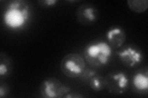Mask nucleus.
Wrapping results in <instances>:
<instances>
[{
  "instance_id": "obj_1",
  "label": "nucleus",
  "mask_w": 148,
  "mask_h": 98,
  "mask_svg": "<svg viewBox=\"0 0 148 98\" xmlns=\"http://www.w3.org/2000/svg\"><path fill=\"white\" fill-rule=\"evenodd\" d=\"M30 17V7L28 3L22 0H15L9 3L4 12L3 20L11 28L17 29L24 26Z\"/></svg>"
},
{
  "instance_id": "obj_2",
  "label": "nucleus",
  "mask_w": 148,
  "mask_h": 98,
  "mask_svg": "<svg viewBox=\"0 0 148 98\" xmlns=\"http://www.w3.org/2000/svg\"><path fill=\"white\" fill-rule=\"evenodd\" d=\"M84 54L86 62L91 66L101 67L109 62L112 57V49L106 42H93L86 46Z\"/></svg>"
},
{
  "instance_id": "obj_3",
  "label": "nucleus",
  "mask_w": 148,
  "mask_h": 98,
  "mask_svg": "<svg viewBox=\"0 0 148 98\" xmlns=\"http://www.w3.org/2000/svg\"><path fill=\"white\" fill-rule=\"evenodd\" d=\"M60 68L64 75L67 77H79L86 69L85 61L80 54L70 53L62 59Z\"/></svg>"
},
{
  "instance_id": "obj_4",
  "label": "nucleus",
  "mask_w": 148,
  "mask_h": 98,
  "mask_svg": "<svg viewBox=\"0 0 148 98\" xmlns=\"http://www.w3.org/2000/svg\"><path fill=\"white\" fill-rule=\"evenodd\" d=\"M41 95L45 98H59L64 97L71 91V88L67 87L59 79L51 77L46 78L40 87Z\"/></svg>"
},
{
  "instance_id": "obj_5",
  "label": "nucleus",
  "mask_w": 148,
  "mask_h": 98,
  "mask_svg": "<svg viewBox=\"0 0 148 98\" xmlns=\"http://www.w3.org/2000/svg\"><path fill=\"white\" fill-rule=\"evenodd\" d=\"M105 88L114 94L121 95L128 86V78L123 72L114 71L108 73L104 77Z\"/></svg>"
},
{
  "instance_id": "obj_6",
  "label": "nucleus",
  "mask_w": 148,
  "mask_h": 98,
  "mask_svg": "<svg viewBox=\"0 0 148 98\" xmlns=\"http://www.w3.org/2000/svg\"><path fill=\"white\" fill-rule=\"evenodd\" d=\"M77 19L82 25H91L98 19L99 14L97 8L93 4L85 3L78 7Z\"/></svg>"
},
{
  "instance_id": "obj_7",
  "label": "nucleus",
  "mask_w": 148,
  "mask_h": 98,
  "mask_svg": "<svg viewBox=\"0 0 148 98\" xmlns=\"http://www.w3.org/2000/svg\"><path fill=\"white\" fill-rule=\"evenodd\" d=\"M116 53L122 64L126 67H135L140 64L143 60V54L141 51L131 46L117 52Z\"/></svg>"
},
{
  "instance_id": "obj_8",
  "label": "nucleus",
  "mask_w": 148,
  "mask_h": 98,
  "mask_svg": "<svg viewBox=\"0 0 148 98\" xmlns=\"http://www.w3.org/2000/svg\"><path fill=\"white\" fill-rule=\"evenodd\" d=\"M106 38L111 47L117 49L121 47L125 43L126 41V34L121 28L113 27L108 31Z\"/></svg>"
},
{
  "instance_id": "obj_9",
  "label": "nucleus",
  "mask_w": 148,
  "mask_h": 98,
  "mask_svg": "<svg viewBox=\"0 0 148 98\" xmlns=\"http://www.w3.org/2000/svg\"><path fill=\"white\" fill-rule=\"evenodd\" d=\"M13 68L12 60L9 56L3 52L0 54V77L3 78L10 75Z\"/></svg>"
},
{
  "instance_id": "obj_10",
  "label": "nucleus",
  "mask_w": 148,
  "mask_h": 98,
  "mask_svg": "<svg viewBox=\"0 0 148 98\" xmlns=\"http://www.w3.org/2000/svg\"><path fill=\"white\" fill-rule=\"evenodd\" d=\"M133 85L138 91H147L148 90L147 70L145 72H139L133 77Z\"/></svg>"
},
{
  "instance_id": "obj_11",
  "label": "nucleus",
  "mask_w": 148,
  "mask_h": 98,
  "mask_svg": "<svg viewBox=\"0 0 148 98\" xmlns=\"http://www.w3.org/2000/svg\"><path fill=\"white\" fill-rule=\"evenodd\" d=\"M127 4L131 11L136 13L144 12L148 7L147 0H128Z\"/></svg>"
},
{
  "instance_id": "obj_12",
  "label": "nucleus",
  "mask_w": 148,
  "mask_h": 98,
  "mask_svg": "<svg viewBox=\"0 0 148 98\" xmlns=\"http://www.w3.org/2000/svg\"><path fill=\"white\" fill-rule=\"evenodd\" d=\"M90 85L91 89L95 91H100L103 90L105 88L104 77L99 76H95L91 78Z\"/></svg>"
},
{
  "instance_id": "obj_13",
  "label": "nucleus",
  "mask_w": 148,
  "mask_h": 98,
  "mask_svg": "<svg viewBox=\"0 0 148 98\" xmlns=\"http://www.w3.org/2000/svg\"><path fill=\"white\" fill-rule=\"evenodd\" d=\"M58 3L57 0H45V1H40L38 3L41 6L45 7H49L55 6Z\"/></svg>"
},
{
  "instance_id": "obj_14",
  "label": "nucleus",
  "mask_w": 148,
  "mask_h": 98,
  "mask_svg": "<svg viewBox=\"0 0 148 98\" xmlns=\"http://www.w3.org/2000/svg\"><path fill=\"white\" fill-rule=\"evenodd\" d=\"M95 75H96V72L95 71H93V70L85 69V71H84V72L83 73L81 77L84 78L85 79H88V78H92Z\"/></svg>"
},
{
  "instance_id": "obj_15",
  "label": "nucleus",
  "mask_w": 148,
  "mask_h": 98,
  "mask_svg": "<svg viewBox=\"0 0 148 98\" xmlns=\"http://www.w3.org/2000/svg\"><path fill=\"white\" fill-rule=\"evenodd\" d=\"M9 93V88L6 85L1 84L0 86V97H4L6 96Z\"/></svg>"
},
{
  "instance_id": "obj_16",
  "label": "nucleus",
  "mask_w": 148,
  "mask_h": 98,
  "mask_svg": "<svg viewBox=\"0 0 148 98\" xmlns=\"http://www.w3.org/2000/svg\"><path fill=\"white\" fill-rule=\"evenodd\" d=\"M85 96L82 95H73L72 93H71V94H67L66 96H64V97H66V98H79V97H84Z\"/></svg>"
}]
</instances>
